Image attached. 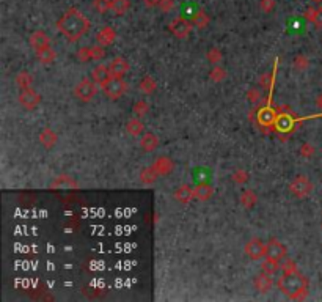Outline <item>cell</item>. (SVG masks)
Instances as JSON below:
<instances>
[{
    "label": "cell",
    "mask_w": 322,
    "mask_h": 302,
    "mask_svg": "<svg viewBox=\"0 0 322 302\" xmlns=\"http://www.w3.org/2000/svg\"><path fill=\"white\" fill-rule=\"evenodd\" d=\"M57 29L69 41H77L90 29V21L82 11H79L77 8H69L58 19Z\"/></svg>",
    "instance_id": "obj_1"
},
{
    "label": "cell",
    "mask_w": 322,
    "mask_h": 302,
    "mask_svg": "<svg viewBox=\"0 0 322 302\" xmlns=\"http://www.w3.org/2000/svg\"><path fill=\"white\" fill-rule=\"evenodd\" d=\"M277 285L280 288V291L289 299L304 301L308 296V279L305 276H302L299 271L283 274L278 279Z\"/></svg>",
    "instance_id": "obj_2"
},
{
    "label": "cell",
    "mask_w": 322,
    "mask_h": 302,
    "mask_svg": "<svg viewBox=\"0 0 322 302\" xmlns=\"http://www.w3.org/2000/svg\"><path fill=\"white\" fill-rule=\"evenodd\" d=\"M98 84L95 80H88V79H84L80 80V82L74 87V96L79 98L80 101H84V103H88L93 98L96 96L98 93Z\"/></svg>",
    "instance_id": "obj_3"
},
{
    "label": "cell",
    "mask_w": 322,
    "mask_h": 302,
    "mask_svg": "<svg viewBox=\"0 0 322 302\" xmlns=\"http://www.w3.org/2000/svg\"><path fill=\"white\" fill-rule=\"evenodd\" d=\"M289 191L292 195H296L297 198H305L311 194L313 191V184L311 181L308 179L305 175H299L296 177L289 184Z\"/></svg>",
    "instance_id": "obj_4"
},
{
    "label": "cell",
    "mask_w": 322,
    "mask_h": 302,
    "mask_svg": "<svg viewBox=\"0 0 322 302\" xmlns=\"http://www.w3.org/2000/svg\"><path fill=\"white\" fill-rule=\"evenodd\" d=\"M126 89H127V87H126V84L123 82L121 77H112L109 82H107V84L102 87L105 96L109 98V99H119V98L124 95Z\"/></svg>",
    "instance_id": "obj_5"
},
{
    "label": "cell",
    "mask_w": 322,
    "mask_h": 302,
    "mask_svg": "<svg viewBox=\"0 0 322 302\" xmlns=\"http://www.w3.org/2000/svg\"><path fill=\"white\" fill-rule=\"evenodd\" d=\"M169 29H170V32H171L176 38L184 39V38H187V36L190 35L192 24L187 21V19H184L183 16H178V18H174L173 21L170 22Z\"/></svg>",
    "instance_id": "obj_6"
},
{
    "label": "cell",
    "mask_w": 322,
    "mask_h": 302,
    "mask_svg": "<svg viewBox=\"0 0 322 302\" xmlns=\"http://www.w3.org/2000/svg\"><path fill=\"white\" fill-rule=\"evenodd\" d=\"M19 103H21V106L25 110H33L41 103V96H39L32 87L30 89H22L21 93H19Z\"/></svg>",
    "instance_id": "obj_7"
},
{
    "label": "cell",
    "mask_w": 322,
    "mask_h": 302,
    "mask_svg": "<svg viewBox=\"0 0 322 302\" xmlns=\"http://www.w3.org/2000/svg\"><path fill=\"white\" fill-rule=\"evenodd\" d=\"M245 255L253 261H258L263 257H266V244H263V241H259L256 238L250 239L244 247Z\"/></svg>",
    "instance_id": "obj_8"
},
{
    "label": "cell",
    "mask_w": 322,
    "mask_h": 302,
    "mask_svg": "<svg viewBox=\"0 0 322 302\" xmlns=\"http://www.w3.org/2000/svg\"><path fill=\"white\" fill-rule=\"evenodd\" d=\"M286 257V247L285 244H281L277 239H271L269 243L266 244V258L273 260V261H280Z\"/></svg>",
    "instance_id": "obj_9"
},
{
    "label": "cell",
    "mask_w": 322,
    "mask_h": 302,
    "mask_svg": "<svg viewBox=\"0 0 322 302\" xmlns=\"http://www.w3.org/2000/svg\"><path fill=\"white\" fill-rule=\"evenodd\" d=\"M91 79L95 80V82H96L99 87H104V85L112 79L109 66H105V65H98V66H95V68H93V71H91Z\"/></svg>",
    "instance_id": "obj_10"
},
{
    "label": "cell",
    "mask_w": 322,
    "mask_h": 302,
    "mask_svg": "<svg viewBox=\"0 0 322 302\" xmlns=\"http://www.w3.org/2000/svg\"><path fill=\"white\" fill-rule=\"evenodd\" d=\"M153 167L156 169V172L159 173V177H167L170 175L174 169V162L167 156H159L156 160L153 162Z\"/></svg>",
    "instance_id": "obj_11"
},
{
    "label": "cell",
    "mask_w": 322,
    "mask_h": 302,
    "mask_svg": "<svg viewBox=\"0 0 322 302\" xmlns=\"http://www.w3.org/2000/svg\"><path fill=\"white\" fill-rule=\"evenodd\" d=\"M107 66H109L112 77H121V76L126 74L127 71H129V63H127L126 60L121 58V57L113 58Z\"/></svg>",
    "instance_id": "obj_12"
},
{
    "label": "cell",
    "mask_w": 322,
    "mask_h": 302,
    "mask_svg": "<svg viewBox=\"0 0 322 302\" xmlns=\"http://www.w3.org/2000/svg\"><path fill=\"white\" fill-rule=\"evenodd\" d=\"M253 285H254V288H256L259 293H269L272 290V286H273L272 276H271V274L261 272L259 276L254 277Z\"/></svg>",
    "instance_id": "obj_13"
},
{
    "label": "cell",
    "mask_w": 322,
    "mask_h": 302,
    "mask_svg": "<svg viewBox=\"0 0 322 302\" xmlns=\"http://www.w3.org/2000/svg\"><path fill=\"white\" fill-rule=\"evenodd\" d=\"M39 142H41V145L44 146V148H48V150L53 148V146H55L57 142H58L57 132L53 129H51V127H44V129L39 132Z\"/></svg>",
    "instance_id": "obj_14"
},
{
    "label": "cell",
    "mask_w": 322,
    "mask_h": 302,
    "mask_svg": "<svg viewBox=\"0 0 322 302\" xmlns=\"http://www.w3.org/2000/svg\"><path fill=\"white\" fill-rule=\"evenodd\" d=\"M29 41H30V46L33 49L39 51V49H44V48H48L49 46V36L46 35L43 30H36L30 35Z\"/></svg>",
    "instance_id": "obj_15"
},
{
    "label": "cell",
    "mask_w": 322,
    "mask_h": 302,
    "mask_svg": "<svg viewBox=\"0 0 322 302\" xmlns=\"http://www.w3.org/2000/svg\"><path fill=\"white\" fill-rule=\"evenodd\" d=\"M96 39H98V44H101V46H110L113 41L117 39V32L112 29V27H104V29H101L99 32H98V35H96Z\"/></svg>",
    "instance_id": "obj_16"
},
{
    "label": "cell",
    "mask_w": 322,
    "mask_h": 302,
    "mask_svg": "<svg viewBox=\"0 0 322 302\" xmlns=\"http://www.w3.org/2000/svg\"><path fill=\"white\" fill-rule=\"evenodd\" d=\"M174 198H176L179 203H183V205L190 203V201L195 198V197H193V187L189 186V184L179 186L178 189L174 191Z\"/></svg>",
    "instance_id": "obj_17"
},
{
    "label": "cell",
    "mask_w": 322,
    "mask_h": 302,
    "mask_svg": "<svg viewBox=\"0 0 322 302\" xmlns=\"http://www.w3.org/2000/svg\"><path fill=\"white\" fill-rule=\"evenodd\" d=\"M277 112H275L271 106L264 107L263 110H259L258 113V123L261 126H271V124H275V122H277Z\"/></svg>",
    "instance_id": "obj_18"
},
{
    "label": "cell",
    "mask_w": 322,
    "mask_h": 302,
    "mask_svg": "<svg viewBox=\"0 0 322 302\" xmlns=\"http://www.w3.org/2000/svg\"><path fill=\"white\" fill-rule=\"evenodd\" d=\"M140 146H142L145 151L151 153L159 146V137L153 132H145L142 134V139H140Z\"/></svg>",
    "instance_id": "obj_19"
},
{
    "label": "cell",
    "mask_w": 322,
    "mask_h": 302,
    "mask_svg": "<svg viewBox=\"0 0 322 302\" xmlns=\"http://www.w3.org/2000/svg\"><path fill=\"white\" fill-rule=\"evenodd\" d=\"M212 194H214V189L209 184L201 183L197 187H193V197H195L197 200H200V201H207L212 197Z\"/></svg>",
    "instance_id": "obj_20"
},
{
    "label": "cell",
    "mask_w": 322,
    "mask_h": 302,
    "mask_svg": "<svg viewBox=\"0 0 322 302\" xmlns=\"http://www.w3.org/2000/svg\"><path fill=\"white\" fill-rule=\"evenodd\" d=\"M275 126H277V131L281 132H289L294 127V120L289 113H281V115L277 117V122H275Z\"/></svg>",
    "instance_id": "obj_21"
},
{
    "label": "cell",
    "mask_w": 322,
    "mask_h": 302,
    "mask_svg": "<svg viewBox=\"0 0 322 302\" xmlns=\"http://www.w3.org/2000/svg\"><path fill=\"white\" fill-rule=\"evenodd\" d=\"M36 58H38V62H41L43 65H51V63L55 62L57 52L53 51L51 46H48V48L36 51Z\"/></svg>",
    "instance_id": "obj_22"
},
{
    "label": "cell",
    "mask_w": 322,
    "mask_h": 302,
    "mask_svg": "<svg viewBox=\"0 0 322 302\" xmlns=\"http://www.w3.org/2000/svg\"><path fill=\"white\" fill-rule=\"evenodd\" d=\"M126 131L131 134L132 137H138V136H142L143 134V131H145V124L140 122L138 120V117H136V118H132V120H129L127 122V124H126Z\"/></svg>",
    "instance_id": "obj_23"
},
{
    "label": "cell",
    "mask_w": 322,
    "mask_h": 302,
    "mask_svg": "<svg viewBox=\"0 0 322 302\" xmlns=\"http://www.w3.org/2000/svg\"><path fill=\"white\" fill-rule=\"evenodd\" d=\"M51 187H53V189H58V187H77V181L68 175H60L52 181Z\"/></svg>",
    "instance_id": "obj_24"
},
{
    "label": "cell",
    "mask_w": 322,
    "mask_h": 302,
    "mask_svg": "<svg viewBox=\"0 0 322 302\" xmlns=\"http://www.w3.org/2000/svg\"><path fill=\"white\" fill-rule=\"evenodd\" d=\"M140 91L143 93V95H151L157 90V82L154 80L151 76H145L142 80H140Z\"/></svg>",
    "instance_id": "obj_25"
},
{
    "label": "cell",
    "mask_w": 322,
    "mask_h": 302,
    "mask_svg": "<svg viewBox=\"0 0 322 302\" xmlns=\"http://www.w3.org/2000/svg\"><path fill=\"white\" fill-rule=\"evenodd\" d=\"M159 178V173L156 172V169L151 165V167H145V169L140 172V179H142L143 184H153L156 183Z\"/></svg>",
    "instance_id": "obj_26"
},
{
    "label": "cell",
    "mask_w": 322,
    "mask_h": 302,
    "mask_svg": "<svg viewBox=\"0 0 322 302\" xmlns=\"http://www.w3.org/2000/svg\"><path fill=\"white\" fill-rule=\"evenodd\" d=\"M240 203L247 210H252V208L258 203V195L253 191H244L240 194Z\"/></svg>",
    "instance_id": "obj_27"
},
{
    "label": "cell",
    "mask_w": 322,
    "mask_h": 302,
    "mask_svg": "<svg viewBox=\"0 0 322 302\" xmlns=\"http://www.w3.org/2000/svg\"><path fill=\"white\" fill-rule=\"evenodd\" d=\"M192 25L197 27V29H206L207 25H209V16L206 15L204 11H198L197 15H193L192 18Z\"/></svg>",
    "instance_id": "obj_28"
},
{
    "label": "cell",
    "mask_w": 322,
    "mask_h": 302,
    "mask_svg": "<svg viewBox=\"0 0 322 302\" xmlns=\"http://www.w3.org/2000/svg\"><path fill=\"white\" fill-rule=\"evenodd\" d=\"M129 6H131L129 0H112L110 11L115 13L117 16H121V15H124L127 10H129Z\"/></svg>",
    "instance_id": "obj_29"
},
{
    "label": "cell",
    "mask_w": 322,
    "mask_h": 302,
    "mask_svg": "<svg viewBox=\"0 0 322 302\" xmlns=\"http://www.w3.org/2000/svg\"><path fill=\"white\" fill-rule=\"evenodd\" d=\"M16 84L21 87V90L22 89H30L32 84H33V77H32L30 72L22 71V72H19V74L16 76Z\"/></svg>",
    "instance_id": "obj_30"
},
{
    "label": "cell",
    "mask_w": 322,
    "mask_h": 302,
    "mask_svg": "<svg viewBox=\"0 0 322 302\" xmlns=\"http://www.w3.org/2000/svg\"><path fill=\"white\" fill-rule=\"evenodd\" d=\"M280 269L283 271V274H289V272H297V265L296 261H294L292 258H288L285 257L283 260L280 261Z\"/></svg>",
    "instance_id": "obj_31"
},
{
    "label": "cell",
    "mask_w": 322,
    "mask_h": 302,
    "mask_svg": "<svg viewBox=\"0 0 322 302\" xmlns=\"http://www.w3.org/2000/svg\"><path fill=\"white\" fill-rule=\"evenodd\" d=\"M148 110H150V106H148V103H146V101H137V103L134 104V107H132L134 115L138 117V118L145 117L146 113H148Z\"/></svg>",
    "instance_id": "obj_32"
},
{
    "label": "cell",
    "mask_w": 322,
    "mask_h": 302,
    "mask_svg": "<svg viewBox=\"0 0 322 302\" xmlns=\"http://www.w3.org/2000/svg\"><path fill=\"white\" fill-rule=\"evenodd\" d=\"M278 269H280V263H278V261H273V260H269V258H266V261L263 263V266H261V272L271 274V276H273V274L277 272Z\"/></svg>",
    "instance_id": "obj_33"
},
{
    "label": "cell",
    "mask_w": 322,
    "mask_h": 302,
    "mask_svg": "<svg viewBox=\"0 0 322 302\" xmlns=\"http://www.w3.org/2000/svg\"><path fill=\"white\" fill-rule=\"evenodd\" d=\"M209 77L212 82H222V80L226 77V71H225V68H222V66L214 65V68L209 72Z\"/></svg>",
    "instance_id": "obj_34"
},
{
    "label": "cell",
    "mask_w": 322,
    "mask_h": 302,
    "mask_svg": "<svg viewBox=\"0 0 322 302\" xmlns=\"http://www.w3.org/2000/svg\"><path fill=\"white\" fill-rule=\"evenodd\" d=\"M206 57H207V62H209L211 65H219L220 62H222L223 53H222V51L217 49V48H211L209 51H207Z\"/></svg>",
    "instance_id": "obj_35"
},
{
    "label": "cell",
    "mask_w": 322,
    "mask_h": 302,
    "mask_svg": "<svg viewBox=\"0 0 322 302\" xmlns=\"http://www.w3.org/2000/svg\"><path fill=\"white\" fill-rule=\"evenodd\" d=\"M294 68L299 70V71H305L308 70V66H310V60H308L306 55H304V53H299V55L294 58Z\"/></svg>",
    "instance_id": "obj_36"
},
{
    "label": "cell",
    "mask_w": 322,
    "mask_h": 302,
    "mask_svg": "<svg viewBox=\"0 0 322 302\" xmlns=\"http://www.w3.org/2000/svg\"><path fill=\"white\" fill-rule=\"evenodd\" d=\"M93 6L101 15H104L112 8V0H93Z\"/></svg>",
    "instance_id": "obj_37"
},
{
    "label": "cell",
    "mask_w": 322,
    "mask_h": 302,
    "mask_svg": "<svg viewBox=\"0 0 322 302\" xmlns=\"http://www.w3.org/2000/svg\"><path fill=\"white\" fill-rule=\"evenodd\" d=\"M248 178H250V175H248V172L244 170V169H239V170H236V172L233 173V181H234V183H237V184L247 183Z\"/></svg>",
    "instance_id": "obj_38"
},
{
    "label": "cell",
    "mask_w": 322,
    "mask_h": 302,
    "mask_svg": "<svg viewBox=\"0 0 322 302\" xmlns=\"http://www.w3.org/2000/svg\"><path fill=\"white\" fill-rule=\"evenodd\" d=\"M77 58H79V62H82V63H86V62H90V60H93L91 58V48H88V46L80 48L77 51Z\"/></svg>",
    "instance_id": "obj_39"
},
{
    "label": "cell",
    "mask_w": 322,
    "mask_h": 302,
    "mask_svg": "<svg viewBox=\"0 0 322 302\" xmlns=\"http://www.w3.org/2000/svg\"><path fill=\"white\" fill-rule=\"evenodd\" d=\"M105 57V51H104V46H93L91 48V58L93 60H102Z\"/></svg>",
    "instance_id": "obj_40"
},
{
    "label": "cell",
    "mask_w": 322,
    "mask_h": 302,
    "mask_svg": "<svg viewBox=\"0 0 322 302\" xmlns=\"http://www.w3.org/2000/svg\"><path fill=\"white\" fill-rule=\"evenodd\" d=\"M273 74H275V71L272 72V74H263V76H261L259 85L264 87V89H272V85H273Z\"/></svg>",
    "instance_id": "obj_41"
},
{
    "label": "cell",
    "mask_w": 322,
    "mask_h": 302,
    "mask_svg": "<svg viewBox=\"0 0 322 302\" xmlns=\"http://www.w3.org/2000/svg\"><path fill=\"white\" fill-rule=\"evenodd\" d=\"M314 146L311 145V143H308V142H305V143H302V146H300V154L304 158H311L313 154H314Z\"/></svg>",
    "instance_id": "obj_42"
},
{
    "label": "cell",
    "mask_w": 322,
    "mask_h": 302,
    "mask_svg": "<svg viewBox=\"0 0 322 302\" xmlns=\"http://www.w3.org/2000/svg\"><path fill=\"white\" fill-rule=\"evenodd\" d=\"M247 98L252 104H258L261 101V91L258 89H250L247 93Z\"/></svg>",
    "instance_id": "obj_43"
},
{
    "label": "cell",
    "mask_w": 322,
    "mask_h": 302,
    "mask_svg": "<svg viewBox=\"0 0 322 302\" xmlns=\"http://www.w3.org/2000/svg\"><path fill=\"white\" fill-rule=\"evenodd\" d=\"M275 8V0H261V10L264 13H272Z\"/></svg>",
    "instance_id": "obj_44"
},
{
    "label": "cell",
    "mask_w": 322,
    "mask_h": 302,
    "mask_svg": "<svg viewBox=\"0 0 322 302\" xmlns=\"http://www.w3.org/2000/svg\"><path fill=\"white\" fill-rule=\"evenodd\" d=\"M159 6H160V10H162V11L169 13V11H171V10H173L174 2H173V0H160Z\"/></svg>",
    "instance_id": "obj_45"
},
{
    "label": "cell",
    "mask_w": 322,
    "mask_h": 302,
    "mask_svg": "<svg viewBox=\"0 0 322 302\" xmlns=\"http://www.w3.org/2000/svg\"><path fill=\"white\" fill-rule=\"evenodd\" d=\"M313 24L316 25V29L322 30V6H321V8H318V10H316V16H314V21H313Z\"/></svg>",
    "instance_id": "obj_46"
},
{
    "label": "cell",
    "mask_w": 322,
    "mask_h": 302,
    "mask_svg": "<svg viewBox=\"0 0 322 302\" xmlns=\"http://www.w3.org/2000/svg\"><path fill=\"white\" fill-rule=\"evenodd\" d=\"M316 10H318V8H314V6H310V8H306L305 13H304L305 19H308L310 22H313V21H314V16H316Z\"/></svg>",
    "instance_id": "obj_47"
},
{
    "label": "cell",
    "mask_w": 322,
    "mask_h": 302,
    "mask_svg": "<svg viewBox=\"0 0 322 302\" xmlns=\"http://www.w3.org/2000/svg\"><path fill=\"white\" fill-rule=\"evenodd\" d=\"M143 3H145L146 6H159L160 0H143Z\"/></svg>",
    "instance_id": "obj_48"
},
{
    "label": "cell",
    "mask_w": 322,
    "mask_h": 302,
    "mask_svg": "<svg viewBox=\"0 0 322 302\" xmlns=\"http://www.w3.org/2000/svg\"><path fill=\"white\" fill-rule=\"evenodd\" d=\"M316 103H318V106H319L321 109H322V95H321V96L318 98V101H316Z\"/></svg>",
    "instance_id": "obj_49"
},
{
    "label": "cell",
    "mask_w": 322,
    "mask_h": 302,
    "mask_svg": "<svg viewBox=\"0 0 322 302\" xmlns=\"http://www.w3.org/2000/svg\"><path fill=\"white\" fill-rule=\"evenodd\" d=\"M313 2H314V3H321V2H322V0H313Z\"/></svg>",
    "instance_id": "obj_50"
},
{
    "label": "cell",
    "mask_w": 322,
    "mask_h": 302,
    "mask_svg": "<svg viewBox=\"0 0 322 302\" xmlns=\"http://www.w3.org/2000/svg\"><path fill=\"white\" fill-rule=\"evenodd\" d=\"M321 227H322V225H321Z\"/></svg>",
    "instance_id": "obj_51"
}]
</instances>
